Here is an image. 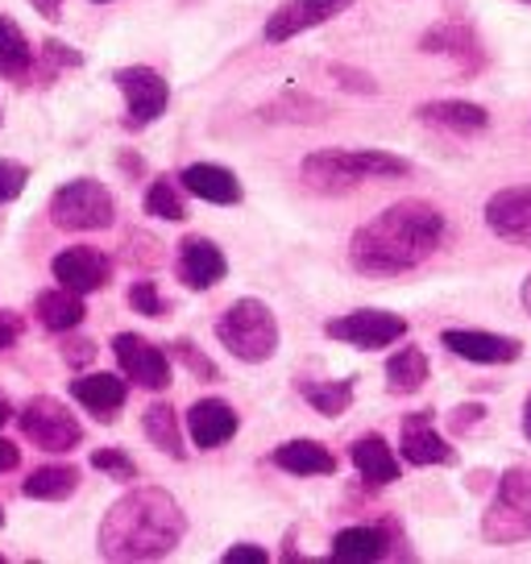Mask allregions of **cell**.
Here are the masks:
<instances>
[{"label":"cell","mask_w":531,"mask_h":564,"mask_svg":"<svg viewBox=\"0 0 531 564\" xmlns=\"http://www.w3.org/2000/svg\"><path fill=\"white\" fill-rule=\"evenodd\" d=\"M444 241V216L424 199H403L382 216L366 220L349 241V262L357 274L394 279L424 265Z\"/></svg>","instance_id":"obj_1"},{"label":"cell","mask_w":531,"mask_h":564,"mask_svg":"<svg viewBox=\"0 0 531 564\" xmlns=\"http://www.w3.org/2000/svg\"><path fill=\"white\" fill-rule=\"evenodd\" d=\"M187 531V519L166 490H129L100 523V556L105 561H159Z\"/></svg>","instance_id":"obj_2"},{"label":"cell","mask_w":531,"mask_h":564,"mask_svg":"<svg viewBox=\"0 0 531 564\" xmlns=\"http://www.w3.org/2000/svg\"><path fill=\"white\" fill-rule=\"evenodd\" d=\"M408 171L411 162L387 150H319L303 159V183L324 195L354 192L366 178H403Z\"/></svg>","instance_id":"obj_3"},{"label":"cell","mask_w":531,"mask_h":564,"mask_svg":"<svg viewBox=\"0 0 531 564\" xmlns=\"http://www.w3.org/2000/svg\"><path fill=\"white\" fill-rule=\"evenodd\" d=\"M216 340L237 357V361H270L279 349V319L262 300H237L216 319Z\"/></svg>","instance_id":"obj_4"},{"label":"cell","mask_w":531,"mask_h":564,"mask_svg":"<svg viewBox=\"0 0 531 564\" xmlns=\"http://www.w3.org/2000/svg\"><path fill=\"white\" fill-rule=\"evenodd\" d=\"M481 535L490 544H523L531 540V465H514L498 481L495 502L481 514Z\"/></svg>","instance_id":"obj_5"},{"label":"cell","mask_w":531,"mask_h":564,"mask_svg":"<svg viewBox=\"0 0 531 564\" xmlns=\"http://www.w3.org/2000/svg\"><path fill=\"white\" fill-rule=\"evenodd\" d=\"M51 220L67 232H100L117 220V199L96 178H72L51 195Z\"/></svg>","instance_id":"obj_6"},{"label":"cell","mask_w":531,"mask_h":564,"mask_svg":"<svg viewBox=\"0 0 531 564\" xmlns=\"http://www.w3.org/2000/svg\"><path fill=\"white\" fill-rule=\"evenodd\" d=\"M18 423H21V432H25V441L37 444L42 453H67V448H75V444L84 441L79 420H75L58 399H51V394L30 399Z\"/></svg>","instance_id":"obj_7"},{"label":"cell","mask_w":531,"mask_h":564,"mask_svg":"<svg viewBox=\"0 0 531 564\" xmlns=\"http://www.w3.org/2000/svg\"><path fill=\"white\" fill-rule=\"evenodd\" d=\"M328 336L354 345V349L373 352V349L394 345V340H403V336H408V319L394 316V312H378V307H361V312L328 319Z\"/></svg>","instance_id":"obj_8"},{"label":"cell","mask_w":531,"mask_h":564,"mask_svg":"<svg viewBox=\"0 0 531 564\" xmlns=\"http://www.w3.org/2000/svg\"><path fill=\"white\" fill-rule=\"evenodd\" d=\"M117 88L124 91V108H129V117L124 124L129 129H145L150 121H159L162 112H166V100H171V88H166V79H162L159 70L150 67H121L117 75Z\"/></svg>","instance_id":"obj_9"},{"label":"cell","mask_w":531,"mask_h":564,"mask_svg":"<svg viewBox=\"0 0 531 564\" xmlns=\"http://www.w3.org/2000/svg\"><path fill=\"white\" fill-rule=\"evenodd\" d=\"M112 352H117V366H121L124 378H133L138 387L145 390H166L171 387V361L159 345H150L142 336L121 333L112 340Z\"/></svg>","instance_id":"obj_10"},{"label":"cell","mask_w":531,"mask_h":564,"mask_svg":"<svg viewBox=\"0 0 531 564\" xmlns=\"http://www.w3.org/2000/svg\"><path fill=\"white\" fill-rule=\"evenodd\" d=\"M349 4H354V0H286V4H279V9L270 13V21H266V37H270V42H291V37H300L303 30H316L324 21L349 13Z\"/></svg>","instance_id":"obj_11"},{"label":"cell","mask_w":531,"mask_h":564,"mask_svg":"<svg viewBox=\"0 0 531 564\" xmlns=\"http://www.w3.org/2000/svg\"><path fill=\"white\" fill-rule=\"evenodd\" d=\"M441 345L448 352H457L465 361H478V366H507L523 357V345L511 336L481 333V328H444Z\"/></svg>","instance_id":"obj_12"},{"label":"cell","mask_w":531,"mask_h":564,"mask_svg":"<svg viewBox=\"0 0 531 564\" xmlns=\"http://www.w3.org/2000/svg\"><path fill=\"white\" fill-rule=\"evenodd\" d=\"M486 225H490L502 241L531 249V187H507V192L490 195V204H486Z\"/></svg>","instance_id":"obj_13"},{"label":"cell","mask_w":531,"mask_h":564,"mask_svg":"<svg viewBox=\"0 0 531 564\" xmlns=\"http://www.w3.org/2000/svg\"><path fill=\"white\" fill-rule=\"evenodd\" d=\"M229 262L220 246H213L208 237H187L178 246V282L192 286V291H213L216 282H225Z\"/></svg>","instance_id":"obj_14"},{"label":"cell","mask_w":531,"mask_h":564,"mask_svg":"<svg viewBox=\"0 0 531 564\" xmlns=\"http://www.w3.org/2000/svg\"><path fill=\"white\" fill-rule=\"evenodd\" d=\"M112 274V265L100 249H63L58 258H54V279L58 286H67V291H79V295H91V291H100Z\"/></svg>","instance_id":"obj_15"},{"label":"cell","mask_w":531,"mask_h":564,"mask_svg":"<svg viewBox=\"0 0 531 564\" xmlns=\"http://www.w3.org/2000/svg\"><path fill=\"white\" fill-rule=\"evenodd\" d=\"M399 453H403V460L415 465V469H424V465H453V460H457V453L448 448V441L432 427V415H427V411L403 420V441H399Z\"/></svg>","instance_id":"obj_16"},{"label":"cell","mask_w":531,"mask_h":564,"mask_svg":"<svg viewBox=\"0 0 531 564\" xmlns=\"http://www.w3.org/2000/svg\"><path fill=\"white\" fill-rule=\"evenodd\" d=\"M420 51L424 54H448V58H457L465 75H474L481 67V42L474 34V25H465V21H441V25H432L424 37H420Z\"/></svg>","instance_id":"obj_17"},{"label":"cell","mask_w":531,"mask_h":564,"mask_svg":"<svg viewBox=\"0 0 531 564\" xmlns=\"http://www.w3.org/2000/svg\"><path fill=\"white\" fill-rule=\"evenodd\" d=\"M187 432H192L195 448H220L237 436V411L220 399H199L187 411Z\"/></svg>","instance_id":"obj_18"},{"label":"cell","mask_w":531,"mask_h":564,"mask_svg":"<svg viewBox=\"0 0 531 564\" xmlns=\"http://www.w3.org/2000/svg\"><path fill=\"white\" fill-rule=\"evenodd\" d=\"M124 382L117 373H88V378H72V399L84 403L100 423H112L124 406Z\"/></svg>","instance_id":"obj_19"},{"label":"cell","mask_w":531,"mask_h":564,"mask_svg":"<svg viewBox=\"0 0 531 564\" xmlns=\"http://www.w3.org/2000/svg\"><path fill=\"white\" fill-rule=\"evenodd\" d=\"M415 117L432 129H448V133H478L490 124V112L469 100H432V105L415 108Z\"/></svg>","instance_id":"obj_20"},{"label":"cell","mask_w":531,"mask_h":564,"mask_svg":"<svg viewBox=\"0 0 531 564\" xmlns=\"http://www.w3.org/2000/svg\"><path fill=\"white\" fill-rule=\"evenodd\" d=\"M183 187L208 204H241V183L229 166H216V162H195L183 171Z\"/></svg>","instance_id":"obj_21"},{"label":"cell","mask_w":531,"mask_h":564,"mask_svg":"<svg viewBox=\"0 0 531 564\" xmlns=\"http://www.w3.org/2000/svg\"><path fill=\"white\" fill-rule=\"evenodd\" d=\"M34 312H37V324L51 328V333H72V328H79L84 316H88L84 295H79V291H67V286L42 291V295L34 300Z\"/></svg>","instance_id":"obj_22"},{"label":"cell","mask_w":531,"mask_h":564,"mask_svg":"<svg viewBox=\"0 0 531 564\" xmlns=\"http://www.w3.org/2000/svg\"><path fill=\"white\" fill-rule=\"evenodd\" d=\"M274 465L286 469V474L316 477V474H333V469H337V457L316 441H291L274 453Z\"/></svg>","instance_id":"obj_23"},{"label":"cell","mask_w":531,"mask_h":564,"mask_svg":"<svg viewBox=\"0 0 531 564\" xmlns=\"http://www.w3.org/2000/svg\"><path fill=\"white\" fill-rule=\"evenodd\" d=\"M354 465L370 486H390V481H399V460H394V453L387 448L382 436H361V441L354 444Z\"/></svg>","instance_id":"obj_24"},{"label":"cell","mask_w":531,"mask_h":564,"mask_svg":"<svg viewBox=\"0 0 531 564\" xmlns=\"http://www.w3.org/2000/svg\"><path fill=\"white\" fill-rule=\"evenodd\" d=\"M30 70H34V51L25 42V30L13 18H0V75L18 84Z\"/></svg>","instance_id":"obj_25"},{"label":"cell","mask_w":531,"mask_h":564,"mask_svg":"<svg viewBox=\"0 0 531 564\" xmlns=\"http://www.w3.org/2000/svg\"><path fill=\"white\" fill-rule=\"evenodd\" d=\"M75 486H79V469H72V465H42V469L25 477L21 490L30 498H42V502H63V498L75 494Z\"/></svg>","instance_id":"obj_26"},{"label":"cell","mask_w":531,"mask_h":564,"mask_svg":"<svg viewBox=\"0 0 531 564\" xmlns=\"http://www.w3.org/2000/svg\"><path fill=\"white\" fill-rule=\"evenodd\" d=\"M333 556L337 561H382L387 556V535L378 528H345L337 531V540H333Z\"/></svg>","instance_id":"obj_27"},{"label":"cell","mask_w":531,"mask_h":564,"mask_svg":"<svg viewBox=\"0 0 531 564\" xmlns=\"http://www.w3.org/2000/svg\"><path fill=\"white\" fill-rule=\"evenodd\" d=\"M142 427L150 444H159L166 457L183 460V436H178V411L171 403H154L142 415Z\"/></svg>","instance_id":"obj_28"},{"label":"cell","mask_w":531,"mask_h":564,"mask_svg":"<svg viewBox=\"0 0 531 564\" xmlns=\"http://www.w3.org/2000/svg\"><path fill=\"white\" fill-rule=\"evenodd\" d=\"M427 382V357L415 345L411 349H399L387 361V387L394 394H415V390Z\"/></svg>","instance_id":"obj_29"},{"label":"cell","mask_w":531,"mask_h":564,"mask_svg":"<svg viewBox=\"0 0 531 564\" xmlns=\"http://www.w3.org/2000/svg\"><path fill=\"white\" fill-rule=\"evenodd\" d=\"M300 394L312 406H316L319 415L337 420L340 411L349 406V399H354V382H307V378H303V382H300Z\"/></svg>","instance_id":"obj_30"},{"label":"cell","mask_w":531,"mask_h":564,"mask_svg":"<svg viewBox=\"0 0 531 564\" xmlns=\"http://www.w3.org/2000/svg\"><path fill=\"white\" fill-rule=\"evenodd\" d=\"M145 212H150V216H162V220H187V199H183L175 178H154V183H150Z\"/></svg>","instance_id":"obj_31"},{"label":"cell","mask_w":531,"mask_h":564,"mask_svg":"<svg viewBox=\"0 0 531 564\" xmlns=\"http://www.w3.org/2000/svg\"><path fill=\"white\" fill-rule=\"evenodd\" d=\"M63 67H84V54L72 51L67 42H42V63H37V75L42 79H58V70Z\"/></svg>","instance_id":"obj_32"},{"label":"cell","mask_w":531,"mask_h":564,"mask_svg":"<svg viewBox=\"0 0 531 564\" xmlns=\"http://www.w3.org/2000/svg\"><path fill=\"white\" fill-rule=\"evenodd\" d=\"M91 469H100V474H112L121 477V481H129V477H138V465L124 457V453H117V448H96L91 453Z\"/></svg>","instance_id":"obj_33"},{"label":"cell","mask_w":531,"mask_h":564,"mask_svg":"<svg viewBox=\"0 0 531 564\" xmlns=\"http://www.w3.org/2000/svg\"><path fill=\"white\" fill-rule=\"evenodd\" d=\"M175 357H178V361H183V366H187V370L195 373V378H199V382H216V378H220V373H216L213 361H208L204 352L195 349L192 340H175Z\"/></svg>","instance_id":"obj_34"},{"label":"cell","mask_w":531,"mask_h":564,"mask_svg":"<svg viewBox=\"0 0 531 564\" xmlns=\"http://www.w3.org/2000/svg\"><path fill=\"white\" fill-rule=\"evenodd\" d=\"M129 303H133V312H142V316H166V303H162L154 282H133V286H129Z\"/></svg>","instance_id":"obj_35"},{"label":"cell","mask_w":531,"mask_h":564,"mask_svg":"<svg viewBox=\"0 0 531 564\" xmlns=\"http://www.w3.org/2000/svg\"><path fill=\"white\" fill-rule=\"evenodd\" d=\"M25 178H30V171H25L21 162L0 159V204H9V199H18V195L25 192Z\"/></svg>","instance_id":"obj_36"},{"label":"cell","mask_w":531,"mask_h":564,"mask_svg":"<svg viewBox=\"0 0 531 564\" xmlns=\"http://www.w3.org/2000/svg\"><path fill=\"white\" fill-rule=\"evenodd\" d=\"M63 361L75 366V370H84V366L96 361V345H91L88 336H67V340H63Z\"/></svg>","instance_id":"obj_37"},{"label":"cell","mask_w":531,"mask_h":564,"mask_svg":"<svg viewBox=\"0 0 531 564\" xmlns=\"http://www.w3.org/2000/svg\"><path fill=\"white\" fill-rule=\"evenodd\" d=\"M270 556H266V547L258 544H237L225 552V564H266Z\"/></svg>","instance_id":"obj_38"},{"label":"cell","mask_w":531,"mask_h":564,"mask_svg":"<svg viewBox=\"0 0 531 564\" xmlns=\"http://www.w3.org/2000/svg\"><path fill=\"white\" fill-rule=\"evenodd\" d=\"M333 75H337L340 88H357V91H366V96H373V91H378V84H370V75H361V70L333 67Z\"/></svg>","instance_id":"obj_39"},{"label":"cell","mask_w":531,"mask_h":564,"mask_svg":"<svg viewBox=\"0 0 531 564\" xmlns=\"http://www.w3.org/2000/svg\"><path fill=\"white\" fill-rule=\"evenodd\" d=\"M21 316H13V312H0V352L9 349V345H18V336H21Z\"/></svg>","instance_id":"obj_40"},{"label":"cell","mask_w":531,"mask_h":564,"mask_svg":"<svg viewBox=\"0 0 531 564\" xmlns=\"http://www.w3.org/2000/svg\"><path fill=\"white\" fill-rule=\"evenodd\" d=\"M18 460H21L18 444H13V441H0V474H9V469H18Z\"/></svg>","instance_id":"obj_41"},{"label":"cell","mask_w":531,"mask_h":564,"mask_svg":"<svg viewBox=\"0 0 531 564\" xmlns=\"http://www.w3.org/2000/svg\"><path fill=\"white\" fill-rule=\"evenodd\" d=\"M30 4H34L37 13H42V18H58V9H63V0H30Z\"/></svg>","instance_id":"obj_42"},{"label":"cell","mask_w":531,"mask_h":564,"mask_svg":"<svg viewBox=\"0 0 531 564\" xmlns=\"http://www.w3.org/2000/svg\"><path fill=\"white\" fill-rule=\"evenodd\" d=\"M474 420H481V406H460V415H457V423H453V427L460 432V427H469Z\"/></svg>","instance_id":"obj_43"},{"label":"cell","mask_w":531,"mask_h":564,"mask_svg":"<svg viewBox=\"0 0 531 564\" xmlns=\"http://www.w3.org/2000/svg\"><path fill=\"white\" fill-rule=\"evenodd\" d=\"M523 436L531 441V399H528V406H523Z\"/></svg>","instance_id":"obj_44"},{"label":"cell","mask_w":531,"mask_h":564,"mask_svg":"<svg viewBox=\"0 0 531 564\" xmlns=\"http://www.w3.org/2000/svg\"><path fill=\"white\" fill-rule=\"evenodd\" d=\"M9 415H13V406H9V403H4V399H0V427L9 423Z\"/></svg>","instance_id":"obj_45"},{"label":"cell","mask_w":531,"mask_h":564,"mask_svg":"<svg viewBox=\"0 0 531 564\" xmlns=\"http://www.w3.org/2000/svg\"><path fill=\"white\" fill-rule=\"evenodd\" d=\"M523 307H528V316H531V279L523 282Z\"/></svg>","instance_id":"obj_46"},{"label":"cell","mask_w":531,"mask_h":564,"mask_svg":"<svg viewBox=\"0 0 531 564\" xmlns=\"http://www.w3.org/2000/svg\"><path fill=\"white\" fill-rule=\"evenodd\" d=\"M96 4H105V0H96Z\"/></svg>","instance_id":"obj_47"},{"label":"cell","mask_w":531,"mask_h":564,"mask_svg":"<svg viewBox=\"0 0 531 564\" xmlns=\"http://www.w3.org/2000/svg\"><path fill=\"white\" fill-rule=\"evenodd\" d=\"M0 523H4V514H0Z\"/></svg>","instance_id":"obj_48"},{"label":"cell","mask_w":531,"mask_h":564,"mask_svg":"<svg viewBox=\"0 0 531 564\" xmlns=\"http://www.w3.org/2000/svg\"><path fill=\"white\" fill-rule=\"evenodd\" d=\"M0 561H4V556H0Z\"/></svg>","instance_id":"obj_49"}]
</instances>
